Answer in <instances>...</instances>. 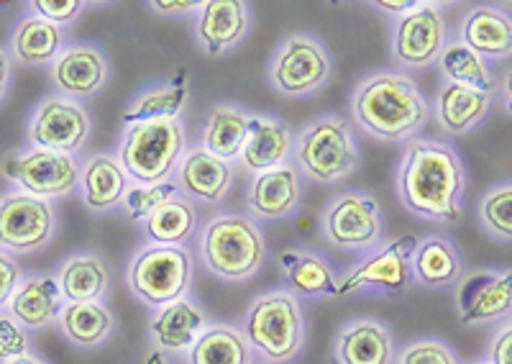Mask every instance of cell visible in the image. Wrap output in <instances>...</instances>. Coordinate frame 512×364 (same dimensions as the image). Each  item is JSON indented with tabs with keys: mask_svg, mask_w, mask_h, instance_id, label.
Wrapping results in <instances>:
<instances>
[{
	"mask_svg": "<svg viewBox=\"0 0 512 364\" xmlns=\"http://www.w3.org/2000/svg\"><path fill=\"white\" fill-rule=\"evenodd\" d=\"M338 364H392L395 341L387 326L374 318L351 321L336 339Z\"/></svg>",
	"mask_w": 512,
	"mask_h": 364,
	"instance_id": "d6986e66",
	"label": "cell"
},
{
	"mask_svg": "<svg viewBox=\"0 0 512 364\" xmlns=\"http://www.w3.org/2000/svg\"><path fill=\"white\" fill-rule=\"evenodd\" d=\"M149 8L157 13H162V16H180V13H190V11H198L200 3L198 0H154V3H149Z\"/></svg>",
	"mask_w": 512,
	"mask_h": 364,
	"instance_id": "ee69618b",
	"label": "cell"
},
{
	"mask_svg": "<svg viewBox=\"0 0 512 364\" xmlns=\"http://www.w3.org/2000/svg\"><path fill=\"white\" fill-rule=\"evenodd\" d=\"M297 162L318 182L346 180L359 167V149L344 118L323 116L297 141Z\"/></svg>",
	"mask_w": 512,
	"mask_h": 364,
	"instance_id": "8992f818",
	"label": "cell"
},
{
	"mask_svg": "<svg viewBox=\"0 0 512 364\" xmlns=\"http://www.w3.org/2000/svg\"><path fill=\"white\" fill-rule=\"evenodd\" d=\"M351 111L361 129L384 141H400L428 124V103L413 80L397 72H379L356 88Z\"/></svg>",
	"mask_w": 512,
	"mask_h": 364,
	"instance_id": "7a4b0ae2",
	"label": "cell"
},
{
	"mask_svg": "<svg viewBox=\"0 0 512 364\" xmlns=\"http://www.w3.org/2000/svg\"><path fill=\"white\" fill-rule=\"evenodd\" d=\"M249 31V11L241 0H208L200 3L198 39L208 54L239 44Z\"/></svg>",
	"mask_w": 512,
	"mask_h": 364,
	"instance_id": "ffe728a7",
	"label": "cell"
},
{
	"mask_svg": "<svg viewBox=\"0 0 512 364\" xmlns=\"http://www.w3.org/2000/svg\"><path fill=\"white\" fill-rule=\"evenodd\" d=\"M8 80H11V62H8L6 49H0V100L6 95Z\"/></svg>",
	"mask_w": 512,
	"mask_h": 364,
	"instance_id": "bcb514c9",
	"label": "cell"
},
{
	"mask_svg": "<svg viewBox=\"0 0 512 364\" xmlns=\"http://www.w3.org/2000/svg\"><path fill=\"white\" fill-rule=\"evenodd\" d=\"M90 136V118L85 108L64 98L44 100L29 124V141L36 149L57 154H75Z\"/></svg>",
	"mask_w": 512,
	"mask_h": 364,
	"instance_id": "4fadbf2b",
	"label": "cell"
},
{
	"mask_svg": "<svg viewBox=\"0 0 512 364\" xmlns=\"http://www.w3.org/2000/svg\"><path fill=\"white\" fill-rule=\"evenodd\" d=\"M418 244V236L390 241L382 252L372 254L364 265L338 280V298L359 288H382L392 295L405 293L413 282V254Z\"/></svg>",
	"mask_w": 512,
	"mask_h": 364,
	"instance_id": "30bf717a",
	"label": "cell"
},
{
	"mask_svg": "<svg viewBox=\"0 0 512 364\" xmlns=\"http://www.w3.org/2000/svg\"><path fill=\"white\" fill-rule=\"evenodd\" d=\"M505 106L507 113H512V70L505 75Z\"/></svg>",
	"mask_w": 512,
	"mask_h": 364,
	"instance_id": "7dc6e473",
	"label": "cell"
},
{
	"mask_svg": "<svg viewBox=\"0 0 512 364\" xmlns=\"http://www.w3.org/2000/svg\"><path fill=\"white\" fill-rule=\"evenodd\" d=\"M397 190L402 203L438 224H456L466 190V170L459 154L438 141H410L402 159Z\"/></svg>",
	"mask_w": 512,
	"mask_h": 364,
	"instance_id": "6da1fadb",
	"label": "cell"
},
{
	"mask_svg": "<svg viewBox=\"0 0 512 364\" xmlns=\"http://www.w3.org/2000/svg\"><path fill=\"white\" fill-rule=\"evenodd\" d=\"M479 221L489 236L512 241V182L489 190L479 203Z\"/></svg>",
	"mask_w": 512,
	"mask_h": 364,
	"instance_id": "8d00e7d4",
	"label": "cell"
},
{
	"mask_svg": "<svg viewBox=\"0 0 512 364\" xmlns=\"http://www.w3.org/2000/svg\"><path fill=\"white\" fill-rule=\"evenodd\" d=\"M192 282V259L185 247H149L128 267V288L146 306L164 308L185 298Z\"/></svg>",
	"mask_w": 512,
	"mask_h": 364,
	"instance_id": "52a82bcc",
	"label": "cell"
},
{
	"mask_svg": "<svg viewBox=\"0 0 512 364\" xmlns=\"http://www.w3.org/2000/svg\"><path fill=\"white\" fill-rule=\"evenodd\" d=\"M59 290L70 303H95L108 293V270L98 254H75L59 267Z\"/></svg>",
	"mask_w": 512,
	"mask_h": 364,
	"instance_id": "f1b7e54d",
	"label": "cell"
},
{
	"mask_svg": "<svg viewBox=\"0 0 512 364\" xmlns=\"http://www.w3.org/2000/svg\"><path fill=\"white\" fill-rule=\"evenodd\" d=\"M292 154V131L277 118L251 116L249 136L241 149V162L251 172L282 167Z\"/></svg>",
	"mask_w": 512,
	"mask_h": 364,
	"instance_id": "7402d4cb",
	"label": "cell"
},
{
	"mask_svg": "<svg viewBox=\"0 0 512 364\" xmlns=\"http://www.w3.org/2000/svg\"><path fill=\"white\" fill-rule=\"evenodd\" d=\"M11 318L24 323L26 329H44L57 321L64 311V298L54 275H34L21 280L8 303Z\"/></svg>",
	"mask_w": 512,
	"mask_h": 364,
	"instance_id": "ac0fdd59",
	"label": "cell"
},
{
	"mask_svg": "<svg viewBox=\"0 0 512 364\" xmlns=\"http://www.w3.org/2000/svg\"><path fill=\"white\" fill-rule=\"evenodd\" d=\"M187 103V72L180 70L175 80L162 88L146 90L139 95L134 106L128 108L123 121L126 126L152 124V121H175Z\"/></svg>",
	"mask_w": 512,
	"mask_h": 364,
	"instance_id": "1f68e13d",
	"label": "cell"
},
{
	"mask_svg": "<svg viewBox=\"0 0 512 364\" xmlns=\"http://www.w3.org/2000/svg\"><path fill=\"white\" fill-rule=\"evenodd\" d=\"M413 275L425 288H451L464 275L459 249L446 236H425L413 254Z\"/></svg>",
	"mask_w": 512,
	"mask_h": 364,
	"instance_id": "d4e9b609",
	"label": "cell"
},
{
	"mask_svg": "<svg viewBox=\"0 0 512 364\" xmlns=\"http://www.w3.org/2000/svg\"><path fill=\"white\" fill-rule=\"evenodd\" d=\"M200 254L210 272L221 280L239 282L254 275L264 262V236L251 218L239 213L216 216L200 236Z\"/></svg>",
	"mask_w": 512,
	"mask_h": 364,
	"instance_id": "3957f363",
	"label": "cell"
},
{
	"mask_svg": "<svg viewBox=\"0 0 512 364\" xmlns=\"http://www.w3.org/2000/svg\"><path fill=\"white\" fill-rule=\"evenodd\" d=\"M8 364H44V362H39V359H36V357H31V354H26V357H21V359H13V362H8Z\"/></svg>",
	"mask_w": 512,
	"mask_h": 364,
	"instance_id": "681fc988",
	"label": "cell"
},
{
	"mask_svg": "<svg viewBox=\"0 0 512 364\" xmlns=\"http://www.w3.org/2000/svg\"><path fill=\"white\" fill-rule=\"evenodd\" d=\"M146 234L154 241V247H182L198 226V213L190 200L175 198L146 218Z\"/></svg>",
	"mask_w": 512,
	"mask_h": 364,
	"instance_id": "d6a6232c",
	"label": "cell"
},
{
	"mask_svg": "<svg viewBox=\"0 0 512 364\" xmlns=\"http://www.w3.org/2000/svg\"><path fill=\"white\" fill-rule=\"evenodd\" d=\"M246 341L272 362H290L303 349V308L292 293H267L244 318Z\"/></svg>",
	"mask_w": 512,
	"mask_h": 364,
	"instance_id": "277c9868",
	"label": "cell"
},
{
	"mask_svg": "<svg viewBox=\"0 0 512 364\" xmlns=\"http://www.w3.org/2000/svg\"><path fill=\"white\" fill-rule=\"evenodd\" d=\"M82 198L90 211H108L128 193V172L111 154H98L88 162L80 177Z\"/></svg>",
	"mask_w": 512,
	"mask_h": 364,
	"instance_id": "4316f807",
	"label": "cell"
},
{
	"mask_svg": "<svg viewBox=\"0 0 512 364\" xmlns=\"http://www.w3.org/2000/svg\"><path fill=\"white\" fill-rule=\"evenodd\" d=\"M144 364H167V359H164V354L157 352V349H149V352L144 354Z\"/></svg>",
	"mask_w": 512,
	"mask_h": 364,
	"instance_id": "c3c4849f",
	"label": "cell"
},
{
	"mask_svg": "<svg viewBox=\"0 0 512 364\" xmlns=\"http://www.w3.org/2000/svg\"><path fill=\"white\" fill-rule=\"evenodd\" d=\"M489 364H512V323L495 336L489 347Z\"/></svg>",
	"mask_w": 512,
	"mask_h": 364,
	"instance_id": "7bdbcfd3",
	"label": "cell"
},
{
	"mask_svg": "<svg viewBox=\"0 0 512 364\" xmlns=\"http://www.w3.org/2000/svg\"><path fill=\"white\" fill-rule=\"evenodd\" d=\"M400 364H459L454 352L438 339H420L413 341L405 352H402Z\"/></svg>",
	"mask_w": 512,
	"mask_h": 364,
	"instance_id": "f35d334b",
	"label": "cell"
},
{
	"mask_svg": "<svg viewBox=\"0 0 512 364\" xmlns=\"http://www.w3.org/2000/svg\"><path fill=\"white\" fill-rule=\"evenodd\" d=\"M492 98H495V93H482V90L446 83L438 93L436 103L438 124L443 131L454 136L469 134L489 116Z\"/></svg>",
	"mask_w": 512,
	"mask_h": 364,
	"instance_id": "603a6c76",
	"label": "cell"
},
{
	"mask_svg": "<svg viewBox=\"0 0 512 364\" xmlns=\"http://www.w3.org/2000/svg\"><path fill=\"white\" fill-rule=\"evenodd\" d=\"M446 49V24L438 6L423 3L413 13L400 18L395 29L392 52L405 67H428L438 62Z\"/></svg>",
	"mask_w": 512,
	"mask_h": 364,
	"instance_id": "5bb4252c",
	"label": "cell"
},
{
	"mask_svg": "<svg viewBox=\"0 0 512 364\" xmlns=\"http://www.w3.org/2000/svg\"><path fill=\"white\" fill-rule=\"evenodd\" d=\"M152 331L154 341L167 352H182L190 349L198 336L205 331V316L195 303L190 300H175L169 306L159 308L157 316L152 318Z\"/></svg>",
	"mask_w": 512,
	"mask_h": 364,
	"instance_id": "484cf974",
	"label": "cell"
},
{
	"mask_svg": "<svg viewBox=\"0 0 512 364\" xmlns=\"http://www.w3.org/2000/svg\"><path fill=\"white\" fill-rule=\"evenodd\" d=\"M18 285H21V270H18L16 259H11V254L0 249V308L11 303Z\"/></svg>",
	"mask_w": 512,
	"mask_h": 364,
	"instance_id": "b9f144b4",
	"label": "cell"
},
{
	"mask_svg": "<svg viewBox=\"0 0 512 364\" xmlns=\"http://www.w3.org/2000/svg\"><path fill=\"white\" fill-rule=\"evenodd\" d=\"M441 70L448 83L482 90V93H495L497 90L495 77L489 75L487 62L479 54H474L464 42L446 44L441 54Z\"/></svg>",
	"mask_w": 512,
	"mask_h": 364,
	"instance_id": "d590c367",
	"label": "cell"
},
{
	"mask_svg": "<svg viewBox=\"0 0 512 364\" xmlns=\"http://www.w3.org/2000/svg\"><path fill=\"white\" fill-rule=\"evenodd\" d=\"M233 172L228 162L213 157L205 149H192L180 162V185L187 195L203 203H221L228 195Z\"/></svg>",
	"mask_w": 512,
	"mask_h": 364,
	"instance_id": "cb8c5ba5",
	"label": "cell"
},
{
	"mask_svg": "<svg viewBox=\"0 0 512 364\" xmlns=\"http://www.w3.org/2000/svg\"><path fill=\"white\" fill-rule=\"evenodd\" d=\"M52 80L57 90L72 98H93L108 83V59L98 47L75 44L54 59Z\"/></svg>",
	"mask_w": 512,
	"mask_h": 364,
	"instance_id": "2e32d148",
	"label": "cell"
},
{
	"mask_svg": "<svg viewBox=\"0 0 512 364\" xmlns=\"http://www.w3.org/2000/svg\"><path fill=\"white\" fill-rule=\"evenodd\" d=\"M190 364H251L249 341L231 326H213L190 347Z\"/></svg>",
	"mask_w": 512,
	"mask_h": 364,
	"instance_id": "e575fe53",
	"label": "cell"
},
{
	"mask_svg": "<svg viewBox=\"0 0 512 364\" xmlns=\"http://www.w3.org/2000/svg\"><path fill=\"white\" fill-rule=\"evenodd\" d=\"M328 241L341 249H369L382 236V208L369 193H344L323 216Z\"/></svg>",
	"mask_w": 512,
	"mask_h": 364,
	"instance_id": "8fae6325",
	"label": "cell"
},
{
	"mask_svg": "<svg viewBox=\"0 0 512 364\" xmlns=\"http://www.w3.org/2000/svg\"><path fill=\"white\" fill-rule=\"evenodd\" d=\"M300 195H303V185L295 167H274V170L259 172L251 182L249 211L264 221H277V218L290 216L300 206Z\"/></svg>",
	"mask_w": 512,
	"mask_h": 364,
	"instance_id": "e0dca14e",
	"label": "cell"
},
{
	"mask_svg": "<svg viewBox=\"0 0 512 364\" xmlns=\"http://www.w3.org/2000/svg\"><path fill=\"white\" fill-rule=\"evenodd\" d=\"M459 321L464 326L500 321L512 313V270L474 272L464 277L456 293Z\"/></svg>",
	"mask_w": 512,
	"mask_h": 364,
	"instance_id": "9a60e30c",
	"label": "cell"
},
{
	"mask_svg": "<svg viewBox=\"0 0 512 364\" xmlns=\"http://www.w3.org/2000/svg\"><path fill=\"white\" fill-rule=\"evenodd\" d=\"M0 172L16 182L18 188H24V193L41 200L70 195L82 177L75 157L47 152V149H29L16 157H6Z\"/></svg>",
	"mask_w": 512,
	"mask_h": 364,
	"instance_id": "ba28073f",
	"label": "cell"
},
{
	"mask_svg": "<svg viewBox=\"0 0 512 364\" xmlns=\"http://www.w3.org/2000/svg\"><path fill=\"white\" fill-rule=\"evenodd\" d=\"M461 42L482 59L512 57V16L500 8H474L461 24Z\"/></svg>",
	"mask_w": 512,
	"mask_h": 364,
	"instance_id": "44dd1931",
	"label": "cell"
},
{
	"mask_svg": "<svg viewBox=\"0 0 512 364\" xmlns=\"http://www.w3.org/2000/svg\"><path fill=\"white\" fill-rule=\"evenodd\" d=\"M62 31L41 16H29L18 24L13 34V54L24 65H47L59 57Z\"/></svg>",
	"mask_w": 512,
	"mask_h": 364,
	"instance_id": "836d02e7",
	"label": "cell"
},
{
	"mask_svg": "<svg viewBox=\"0 0 512 364\" xmlns=\"http://www.w3.org/2000/svg\"><path fill=\"white\" fill-rule=\"evenodd\" d=\"M377 6L382 8V11L395 13V16H400V13H405V16H408V11L413 13L415 8H420L423 3H415V0H400V3H392V0H382V3H377Z\"/></svg>",
	"mask_w": 512,
	"mask_h": 364,
	"instance_id": "f6af8a7d",
	"label": "cell"
},
{
	"mask_svg": "<svg viewBox=\"0 0 512 364\" xmlns=\"http://www.w3.org/2000/svg\"><path fill=\"white\" fill-rule=\"evenodd\" d=\"M29 354V334L18 326L16 318L0 316V362H13Z\"/></svg>",
	"mask_w": 512,
	"mask_h": 364,
	"instance_id": "ab89813d",
	"label": "cell"
},
{
	"mask_svg": "<svg viewBox=\"0 0 512 364\" xmlns=\"http://www.w3.org/2000/svg\"><path fill=\"white\" fill-rule=\"evenodd\" d=\"M474 364H489V362H474Z\"/></svg>",
	"mask_w": 512,
	"mask_h": 364,
	"instance_id": "f907efd6",
	"label": "cell"
},
{
	"mask_svg": "<svg viewBox=\"0 0 512 364\" xmlns=\"http://www.w3.org/2000/svg\"><path fill=\"white\" fill-rule=\"evenodd\" d=\"M292 285V295L303 298H338V280L331 265L318 254L287 249L280 257Z\"/></svg>",
	"mask_w": 512,
	"mask_h": 364,
	"instance_id": "83f0119b",
	"label": "cell"
},
{
	"mask_svg": "<svg viewBox=\"0 0 512 364\" xmlns=\"http://www.w3.org/2000/svg\"><path fill=\"white\" fill-rule=\"evenodd\" d=\"M54 236V211L49 200L29 193L0 198V249L16 254L47 247Z\"/></svg>",
	"mask_w": 512,
	"mask_h": 364,
	"instance_id": "9c48e42d",
	"label": "cell"
},
{
	"mask_svg": "<svg viewBox=\"0 0 512 364\" xmlns=\"http://www.w3.org/2000/svg\"><path fill=\"white\" fill-rule=\"evenodd\" d=\"M180 195V185L177 182H157V185H139V188H131L123 198L126 203V211L134 216V221H146L157 208H162L164 203L175 200Z\"/></svg>",
	"mask_w": 512,
	"mask_h": 364,
	"instance_id": "74e56055",
	"label": "cell"
},
{
	"mask_svg": "<svg viewBox=\"0 0 512 364\" xmlns=\"http://www.w3.org/2000/svg\"><path fill=\"white\" fill-rule=\"evenodd\" d=\"M64 336L82 349L100 347L113 334V316L103 303H67L59 316Z\"/></svg>",
	"mask_w": 512,
	"mask_h": 364,
	"instance_id": "4dcf8cb0",
	"label": "cell"
},
{
	"mask_svg": "<svg viewBox=\"0 0 512 364\" xmlns=\"http://www.w3.org/2000/svg\"><path fill=\"white\" fill-rule=\"evenodd\" d=\"M331 75L326 49L310 36H290L272 62V83L282 95H308Z\"/></svg>",
	"mask_w": 512,
	"mask_h": 364,
	"instance_id": "7c38bea8",
	"label": "cell"
},
{
	"mask_svg": "<svg viewBox=\"0 0 512 364\" xmlns=\"http://www.w3.org/2000/svg\"><path fill=\"white\" fill-rule=\"evenodd\" d=\"M249 124L251 116L241 111V108H213L208 113V121H205V152L223 159V162H228L233 157H241V149H244L246 136H249Z\"/></svg>",
	"mask_w": 512,
	"mask_h": 364,
	"instance_id": "f546056e",
	"label": "cell"
},
{
	"mask_svg": "<svg viewBox=\"0 0 512 364\" xmlns=\"http://www.w3.org/2000/svg\"><path fill=\"white\" fill-rule=\"evenodd\" d=\"M182 149H185V129L180 118L136 124L128 126L123 134L118 162L128 172V177H134L141 185H157L172 175L182 157Z\"/></svg>",
	"mask_w": 512,
	"mask_h": 364,
	"instance_id": "5b68a950",
	"label": "cell"
},
{
	"mask_svg": "<svg viewBox=\"0 0 512 364\" xmlns=\"http://www.w3.org/2000/svg\"><path fill=\"white\" fill-rule=\"evenodd\" d=\"M34 11L39 13L44 21L54 26H62V24H70L72 18L80 16V11L85 8L82 0H34L31 3Z\"/></svg>",
	"mask_w": 512,
	"mask_h": 364,
	"instance_id": "60d3db41",
	"label": "cell"
}]
</instances>
